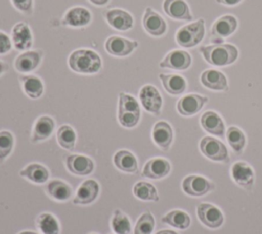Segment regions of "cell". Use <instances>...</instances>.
Returning <instances> with one entry per match:
<instances>
[{
    "label": "cell",
    "instance_id": "e575fe53",
    "mask_svg": "<svg viewBox=\"0 0 262 234\" xmlns=\"http://www.w3.org/2000/svg\"><path fill=\"white\" fill-rule=\"evenodd\" d=\"M56 140L61 148L72 151L77 142L76 130L69 124H62L56 131Z\"/></svg>",
    "mask_w": 262,
    "mask_h": 234
},
{
    "label": "cell",
    "instance_id": "30bf717a",
    "mask_svg": "<svg viewBox=\"0 0 262 234\" xmlns=\"http://www.w3.org/2000/svg\"><path fill=\"white\" fill-rule=\"evenodd\" d=\"M12 46L18 51L29 50L33 46L34 36L31 27L25 22L14 24L10 34Z\"/></svg>",
    "mask_w": 262,
    "mask_h": 234
},
{
    "label": "cell",
    "instance_id": "cb8c5ba5",
    "mask_svg": "<svg viewBox=\"0 0 262 234\" xmlns=\"http://www.w3.org/2000/svg\"><path fill=\"white\" fill-rule=\"evenodd\" d=\"M99 184L95 180L88 179L84 181L77 189L76 195L73 199L74 204L86 205L92 203L96 200L99 194Z\"/></svg>",
    "mask_w": 262,
    "mask_h": 234
},
{
    "label": "cell",
    "instance_id": "4dcf8cb0",
    "mask_svg": "<svg viewBox=\"0 0 262 234\" xmlns=\"http://www.w3.org/2000/svg\"><path fill=\"white\" fill-rule=\"evenodd\" d=\"M19 176L32 183L44 184L49 179V171L40 163H30L19 171Z\"/></svg>",
    "mask_w": 262,
    "mask_h": 234
},
{
    "label": "cell",
    "instance_id": "ffe728a7",
    "mask_svg": "<svg viewBox=\"0 0 262 234\" xmlns=\"http://www.w3.org/2000/svg\"><path fill=\"white\" fill-rule=\"evenodd\" d=\"M202 85L210 90L226 91L228 90V80L223 72L216 69H207L200 76Z\"/></svg>",
    "mask_w": 262,
    "mask_h": 234
},
{
    "label": "cell",
    "instance_id": "7dc6e473",
    "mask_svg": "<svg viewBox=\"0 0 262 234\" xmlns=\"http://www.w3.org/2000/svg\"><path fill=\"white\" fill-rule=\"evenodd\" d=\"M90 234H96V233H90Z\"/></svg>",
    "mask_w": 262,
    "mask_h": 234
},
{
    "label": "cell",
    "instance_id": "7c38bea8",
    "mask_svg": "<svg viewBox=\"0 0 262 234\" xmlns=\"http://www.w3.org/2000/svg\"><path fill=\"white\" fill-rule=\"evenodd\" d=\"M183 192L192 197L204 196L214 189V185L205 177L190 174L183 179L181 183Z\"/></svg>",
    "mask_w": 262,
    "mask_h": 234
},
{
    "label": "cell",
    "instance_id": "5bb4252c",
    "mask_svg": "<svg viewBox=\"0 0 262 234\" xmlns=\"http://www.w3.org/2000/svg\"><path fill=\"white\" fill-rule=\"evenodd\" d=\"M43 51L41 49H29L20 52L14 60V69L19 73H31L41 64Z\"/></svg>",
    "mask_w": 262,
    "mask_h": 234
},
{
    "label": "cell",
    "instance_id": "d6986e66",
    "mask_svg": "<svg viewBox=\"0 0 262 234\" xmlns=\"http://www.w3.org/2000/svg\"><path fill=\"white\" fill-rule=\"evenodd\" d=\"M151 139L160 149L164 151L169 150L174 139L173 128L170 123L165 120H160L156 122L152 126Z\"/></svg>",
    "mask_w": 262,
    "mask_h": 234
},
{
    "label": "cell",
    "instance_id": "ab89813d",
    "mask_svg": "<svg viewBox=\"0 0 262 234\" xmlns=\"http://www.w3.org/2000/svg\"><path fill=\"white\" fill-rule=\"evenodd\" d=\"M12 6L20 13L31 16L34 12V0H10Z\"/></svg>",
    "mask_w": 262,
    "mask_h": 234
},
{
    "label": "cell",
    "instance_id": "8d00e7d4",
    "mask_svg": "<svg viewBox=\"0 0 262 234\" xmlns=\"http://www.w3.org/2000/svg\"><path fill=\"white\" fill-rule=\"evenodd\" d=\"M111 227L115 234H130L131 222L122 210L115 209L111 220Z\"/></svg>",
    "mask_w": 262,
    "mask_h": 234
},
{
    "label": "cell",
    "instance_id": "8fae6325",
    "mask_svg": "<svg viewBox=\"0 0 262 234\" xmlns=\"http://www.w3.org/2000/svg\"><path fill=\"white\" fill-rule=\"evenodd\" d=\"M191 64L192 57L188 51L184 49H172L163 57L159 66L163 69L184 71L187 70Z\"/></svg>",
    "mask_w": 262,
    "mask_h": 234
},
{
    "label": "cell",
    "instance_id": "52a82bcc",
    "mask_svg": "<svg viewBox=\"0 0 262 234\" xmlns=\"http://www.w3.org/2000/svg\"><path fill=\"white\" fill-rule=\"evenodd\" d=\"M139 43L137 40L128 39L118 35H112L104 42L105 51L115 57H125L130 55Z\"/></svg>",
    "mask_w": 262,
    "mask_h": 234
},
{
    "label": "cell",
    "instance_id": "bcb514c9",
    "mask_svg": "<svg viewBox=\"0 0 262 234\" xmlns=\"http://www.w3.org/2000/svg\"><path fill=\"white\" fill-rule=\"evenodd\" d=\"M17 234H39V233H36L33 231H21V232H18Z\"/></svg>",
    "mask_w": 262,
    "mask_h": 234
},
{
    "label": "cell",
    "instance_id": "f6af8a7d",
    "mask_svg": "<svg viewBox=\"0 0 262 234\" xmlns=\"http://www.w3.org/2000/svg\"><path fill=\"white\" fill-rule=\"evenodd\" d=\"M156 234H178L177 232L173 231V230H169V229H164V230H160L158 231Z\"/></svg>",
    "mask_w": 262,
    "mask_h": 234
},
{
    "label": "cell",
    "instance_id": "484cf974",
    "mask_svg": "<svg viewBox=\"0 0 262 234\" xmlns=\"http://www.w3.org/2000/svg\"><path fill=\"white\" fill-rule=\"evenodd\" d=\"M202 128L212 135L223 136L225 133V124L222 117L215 111H206L200 118Z\"/></svg>",
    "mask_w": 262,
    "mask_h": 234
},
{
    "label": "cell",
    "instance_id": "3957f363",
    "mask_svg": "<svg viewBox=\"0 0 262 234\" xmlns=\"http://www.w3.org/2000/svg\"><path fill=\"white\" fill-rule=\"evenodd\" d=\"M141 110L138 101L130 93L121 91L118 100L117 118L121 126L125 128L135 127L140 120Z\"/></svg>",
    "mask_w": 262,
    "mask_h": 234
},
{
    "label": "cell",
    "instance_id": "d590c367",
    "mask_svg": "<svg viewBox=\"0 0 262 234\" xmlns=\"http://www.w3.org/2000/svg\"><path fill=\"white\" fill-rule=\"evenodd\" d=\"M226 141L230 148L237 154L242 153L246 147L247 139L245 132L237 126L231 125L226 130Z\"/></svg>",
    "mask_w": 262,
    "mask_h": 234
},
{
    "label": "cell",
    "instance_id": "5b68a950",
    "mask_svg": "<svg viewBox=\"0 0 262 234\" xmlns=\"http://www.w3.org/2000/svg\"><path fill=\"white\" fill-rule=\"evenodd\" d=\"M238 28V21L233 14H223L211 26V41L213 44L223 43V39L231 36Z\"/></svg>",
    "mask_w": 262,
    "mask_h": 234
},
{
    "label": "cell",
    "instance_id": "9a60e30c",
    "mask_svg": "<svg viewBox=\"0 0 262 234\" xmlns=\"http://www.w3.org/2000/svg\"><path fill=\"white\" fill-rule=\"evenodd\" d=\"M196 216L200 222L210 229H217L224 222L222 211L211 203H200L196 207Z\"/></svg>",
    "mask_w": 262,
    "mask_h": 234
},
{
    "label": "cell",
    "instance_id": "277c9868",
    "mask_svg": "<svg viewBox=\"0 0 262 234\" xmlns=\"http://www.w3.org/2000/svg\"><path fill=\"white\" fill-rule=\"evenodd\" d=\"M205 32V20L201 17L180 27L175 33V41L182 48H192L203 41Z\"/></svg>",
    "mask_w": 262,
    "mask_h": 234
},
{
    "label": "cell",
    "instance_id": "f546056e",
    "mask_svg": "<svg viewBox=\"0 0 262 234\" xmlns=\"http://www.w3.org/2000/svg\"><path fill=\"white\" fill-rule=\"evenodd\" d=\"M46 193L54 200L64 202L72 196V187L61 180H51L46 185Z\"/></svg>",
    "mask_w": 262,
    "mask_h": 234
},
{
    "label": "cell",
    "instance_id": "603a6c76",
    "mask_svg": "<svg viewBox=\"0 0 262 234\" xmlns=\"http://www.w3.org/2000/svg\"><path fill=\"white\" fill-rule=\"evenodd\" d=\"M171 171L170 162L162 157L147 160L142 169V176L151 180H160L167 177Z\"/></svg>",
    "mask_w": 262,
    "mask_h": 234
},
{
    "label": "cell",
    "instance_id": "83f0119b",
    "mask_svg": "<svg viewBox=\"0 0 262 234\" xmlns=\"http://www.w3.org/2000/svg\"><path fill=\"white\" fill-rule=\"evenodd\" d=\"M114 165L121 171L133 173L138 169V162L135 155L126 149L117 151L113 156Z\"/></svg>",
    "mask_w": 262,
    "mask_h": 234
},
{
    "label": "cell",
    "instance_id": "4316f807",
    "mask_svg": "<svg viewBox=\"0 0 262 234\" xmlns=\"http://www.w3.org/2000/svg\"><path fill=\"white\" fill-rule=\"evenodd\" d=\"M159 78L162 82L164 89L172 95L182 94L187 87L186 79L180 74L161 73L159 74Z\"/></svg>",
    "mask_w": 262,
    "mask_h": 234
},
{
    "label": "cell",
    "instance_id": "7a4b0ae2",
    "mask_svg": "<svg viewBox=\"0 0 262 234\" xmlns=\"http://www.w3.org/2000/svg\"><path fill=\"white\" fill-rule=\"evenodd\" d=\"M68 66L75 73L91 75L101 70L102 60L93 49L78 48L69 54Z\"/></svg>",
    "mask_w": 262,
    "mask_h": 234
},
{
    "label": "cell",
    "instance_id": "44dd1931",
    "mask_svg": "<svg viewBox=\"0 0 262 234\" xmlns=\"http://www.w3.org/2000/svg\"><path fill=\"white\" fill-rule=\"evenodd\" d=\"M163 10L169 17L176 21L191 22L193 18L189 5L185 0H164Z\"/></svg>",
    "mask_w": 262,
    "mask_h": 234
},
{
    "label": "cell",
    "instance_id": "836d02e7",
    "mask_svg": "<svg viewBox=\"0 0 262 234\" xmlns=\"http://www.w3.org/2000/svg\"><path fill=\"white\" fill-rule=\"evenodd\" d=\"M36 225L42 234H59L60 227L57 219L50 212H42L36 220Z\"/></svg>",
    "mask_w": 262,
    "mask_h": 234
},
{
    "label": "cell",
    "instance_id": "ee69618b",
    "mask_svg": "<svg viewBox=\"0 0 262 234\" xmlns=\"http://www.w3.org/2000/svg\"><path fill=\"white\" fill-rule=\"evenodd\" d=\"M7 70H8V65H7L5 62H3V61L0 60V76H1L2 74H4Z\"/></svg>",
    "mask_w": 262,
    "mask_h": 234
},
{
    "label": "cell",
    "instance_id": "d4e9b609",
    "mask_svg": "<svg viewBox=\"0 0 262 234\" xmlns=\"http://www.w3.org/2000/svg\"><path fill=\"white\" fill-rule=\"evenodd\" d=\"M55 128V121L49 115L40 116L34 123L31 141L32 143H39L49 139Z\"/></svg>",
    "mask_w": 262,
    "mask_h": 234
},
{
    "label": "cell",
    "instance_id": "9c48e42d",
    "mask_svg": "<svg viewBox=\"0 0 262 234\" xmlns=\"http://www.w3.org/2000/svg\"><path fill=\"white\" fill-rule=\"evenodd\" d=\"M141 22L144 31L152 37H162L168 30L165 18L149 6L145 7Z\"/></svg>",
    "mask_w": 262,
    "mask_h": 234
},
{
    "label": "cell",
    "instance_id": "2e32d148",
    "mask_svg": "<svg viewBox=\"0 0 262 234\" xmlns=\"http://www.w3.org/2000/svg\"><path fill=\"white\" fill-rule=\"evenodd\" d=\"M92 21L91 11L81 5L69 8L61 20V25L71 28H84L87 27Z\"/></svg>",
    "mask_w": 262,
    "mask_h": 234
},
{
    "label": "cell",
    "instance_id": "7bdbcfd3",
    "mask_svg": "<svg viewBox=\"0 0 262 234\" xmlns=\"http://www.w3.org/2000/svg\"><path fill=\"white\" fill-rule=\"evenodd\" d=\"M91 4L95 5V6H98V7H101V6H105L110 0H88Z\"/></svg>",
    "mask_w": 262,
    "mask_h": 234
},
{
    "label": "cell",
    "instance_id": "74e56055",
    "mask_svg": "<svg viewBox=\"0 0 262 234\" xmlns=\"http://www.w3.org/2000/svg\"><path fill=\"white\" fill-rule=\"evenodd\" d=\"M155 218L149 211H145L138 218L133 234H151L155 229Z\"/></svg>",
    "mask_w": 262,
    "mask_h": 234
},
{
    "label": "cell",
    "instance_id": "e0dca14e",
    "mask_svg": "<svg viewBox=\"0 0 262 234\" xmlns=\"http://www.w3.org/2000/svg\"><path fill=\"white\" fill-rule=\"evenodd\" d=\"M209 99L199 93H188L180 98L177 102L176 109L182 116H192L199 113L208 103Z\"/></svg>",
    "mask_w": 262,
    "mask_h": 234
},
{
    "label": "cell",
    "instance_id": "f1b7e54d",
    "mask_svg": "<svg viewBox=\"0 0 262 234\" xmlns=\"http://www.w3.org/2000/svg\"><path fill=\"white\" fill-rule=\"evenodd\" d=\"M19 81L21 83L24 92L30 99H39L44 93V83L40 77L36 75L25 74L19 76Z\"/></svg>",
    "mask_w": 262,
    "mask_h": 234
},
{
    "label": "cell",
    "instance_id": "ac0fdd59",
    "mask_svg": "<svg viewBox=\"0 0 262 234\" xmlns=\"http://www.w3.org/2000/svg\"><path fill=\"white\" fill-rule=\"evenodd\" d=\"M68 170L75 176H88L94 170L93 160L83 154H71L66 158Z\"/></svg>",
    "mask_w": 262,
    "mask_h": 234
},
{
    "label": "cell",
    "instance_id": "f35d334b",
    "mask_svg": "<svg viewBox=\"0 0 262 234\" xmlns=\"http://www.w3.org/2000/svg\"><path fill=\"white\" fill-rule=\"evenodd\" d=\"M14 147V135L9 130H0V161L5 160Z\"/></svg>",
    "mask_w": 262,
    "mask_h": 234
},
{
    "label": "cell",
    "instance_id": "d6a6232c",
    "mask_svg": "<svg viewBox=\"0 0 262 234\" xmlns=\"http://www.w3.org/2000/svg\"><path fill=\"white\" fill-rule=\"evenodd\" d=\"M132 192L137 199L142 201H159L160 199L157 188L148 182H144V181L137 182L133 186Z\"/></svg>",
    "mask_w": 262,
    "mask_h": 234
},
{
    "label": "cell",
    "instance_id": "b9f144b4",
    "mask_svg": "<svg viewBox=\"0 0 262 234\" xmlns=\"http://www.w3.org/2000/svg\"><path fill=\"white\" fill-rule=\"evenodd\" d=\"M243 0H216V2L218 4L221 5H225V6H235L237 4H239Z\"/></svg>",
    "mask_w": 262,
    "mask_h": 234
},
{
    "label": "cell",
    "instance_id": "6da1fadb",
    "mask_svg": "<svg viewBox=\"0 0 262 234\" xmlns=\"http://www.w3.org/2000/svg\"><path fill=\"white\" fill-rule=\"evenodd\" d=\"M203 59L215 67H226L234 64L239 55L238 48L231 43L202 45L199 48Z\"/></svg>",
    "mask_w": 262,
    "mask_h": 234
},
{
    "label": "cell",
    "instance_id": "ba28073f",
    "mask_svg": "<svg viewBox=\"0 0 262 234\" xmlns=\"http://www.w3.org/2000/svg\"><path fill=\"white\" fill-rule=\"evenodd\" d=\"M138 98L142 108L152 114L160 115L163 107V98L159 89L152 84H145L141 86L138 92Z\"/></svg>",
    "mask_w": 262,
    "mask_h": 234
},
{
    "label": "cell",
    "instance_id": "60d3db41",
    "mask_svg": "<svg viewBox=\"0 0 262 234\" xmlns=\"http://www.w3.org/2000/svg\"><path fill=\"white\" fill-rule=\"evenodd\" d=\"M12 48L11 38L8 34L0 30V55L8 53Z\"/></svg>",
    "mask_w": 262,
    "mask_h": 234
},
{
    "label": "cell",
    "instance_id": "7402d4cb",
    "mask_svg": "<svg viewBox=\"0 0 262 234\" xmlns=\"http://www.w3.org/2000/svg\"><path fill=\"white\" fill-rule=\"evenodd\" d=\"M230 174L233 181L245 189H251L255 182L253 168L245 161L234 162L230 168Z\"/></svg>",
    "mask_w": 262,
    "mask_h": 234
},
{
    "label": "cell",
    "instance_id": "1f68e13d",
    "mask_svg": "<svg viewBox=\"0 0 262 234\" xmlns=\"http://www.w3.org/2000/svg\"><path fill=\"white\" fill-rule=\"evenodd\" d=\"M162 222L165 224H168L176 229L185 230L190 226L191 220L189 215L181 209H173L169 212H167L163 218Z\"/></svg>",
    "mask_w": 262,
    "mask_h": 234
},
{
    "label": "cell",
    "instance_id": "8992f818",
    "mask_svg": "<svg viewBox=\"0 0 262 234\" xmlns=\"http://www.w3.org/2000/svg\"><path fill=\"white\" fill-rule=\"evenodd\" d=\"M199 147L202 154L210 160L217 162H228L229 160L227 147L216 138L210 135L202 138Z\"/></svg>",
    "mask_w": 262,
    "mask_h": 234
},
{
    "label": "cell",
    "instance_id": "4fadbf2b",
    "mask_svg": "<svg viewBox=\"0 0 262 234\" xmlns=\"http://www.w3.org/2000/svg\"><path fill=\"white\" fill-rule=\"evenodd\" d=\"M104 18L107 25L114 30L125 32L134 27L133 15L123 8H112L105 11Z\"/></svg>",
    "mask_w": 262,
    "mask_h": 234
}]
</instances>
